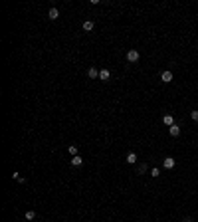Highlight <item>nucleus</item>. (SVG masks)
I'll list each match as a JSON object with an SVG mask.
<instances>
[{"mask_svg":"<svg viewBox=\"0 0 198 222\" xmlns=\"http://www.w3.org/2000/svg\"><path fill=\"white\" fill-rule=\"evenodd\" d=\"M161 79H163L165 83H170V81H172V71H168V69L163 71V74H161Z\"/></svg>","mask_w":198,"mask_h":222,"instance_id":"3","label":"nucleus"},{"mask_svg":"<svg viewBox=\"0 0 198 222\" xmlns=\"http://www.w3.org/2000/svg\"><path fill=\"white\" fill-rule=\"evenodd\" d=\"M81 163H83V159H81V157H79V155H75V157H73V159H71V165H73V166H79V165H81Z\"/></svg>","mask_w":198,"mask_h":222,"instance_id":"11","label":"nucleus"},{"mask_svg":"<svg viewBox=\"0 0 198 222\" xmlns=\"http://www.w3.org/2000/svg\"><path fill=\"white\" fill-rule=\"evenodd\" d=\"M67 151H69V155H71V157L77 155V147H75V145H69V149H67Z\"/></svg>","mask_w":198,"mask_h":222,"instance_id":"13","label":"nucleus"},{"mask_svg":"<svg viewBox=\"0 0 198 222\" xmlns=\"http://www.w3.org/2000/svg\"><path fill=\"white\" fill-rule=\"evenodd\" d=\"M190 117H192V119H194V121H198V111L194 109V111H192V113H190Z\"/></svg>","mask_w":198,"mask_h":222,"instance_id":"16","label":"nucleus"},{"mask_svg":"<svg viewBox=\"0 0 198 222\" xmlns=\"http://www.w3.org/2000/svg\"><path fill=\"white\" fill-rule=\"evenodd\" d=\"M93 28H95V24H93V20H85V22H83V30H85V32H91Z\"/></svg>","mask_w":198,"mask_h":222,"instance_id":"8","label":"nucleus"},{"mask_svg":"<svg viewBox=\"0 0 198 222\" xmlns=\"http://www.w3.org/2000/svg\"><path fill=\"white\" fill-rule=\"evenodd\" d=\"M163 121H165V125H168V127H170V125H174V117H172V115H165V117H163Z\"/></svg>","mask_w":198,"mask_h":222,"instance_id":"9","label":"nucleus"},{"mask_svg":"<svg viewBox=\"0 0 198 222\" xmlns=\"http://www.w3.org/2000/svg\"><path fill=\"white\" fill-rule=\"evenodd\" d=\"M87 76H89V78H91V79L99 78V69H97V67H93V66H91V67H89V69H87Z\"/></svg>","mask_w":198,"mask_h":222,"instance_id":"7","label":"nucleus"},{"mask_svg":"<svg viewBox=\"0 0 198 222\" xmlns=\"http://www.w3.org/2000/svg\"><path fill=\"white\" fill-rule=\"evenodd\" d=\"M48 18H50V20H57V18H60V10H57V8H50Z\"/></svg>","mask_w":198,"mask_h":222,"instance_id":"5","label":"nucleus"},{"mask_svg":"<svg viewBox=\"0 0 198 222\" xmlns=\"http://www.w3.org/2000/svg\"><path fill=\"white\" fill-rule=\"evenodd\" d=\"M24 216H26V220H34V218H36V212H34V210H26Z\"/></svg>","mask_w":198,"mask_h":222,"instance_id":"12","label":"nucleus"},{"mask_svg":"<svg viewBox=\"0 0 198 222\" xmlns=\"http://www.w3.org/2000/svg\"><path fill=\"white\" fill-rule=\"evenodd\" d=\"M125 161H127L129 165H135V163H137V155H135V153H129V155H127V159H125Z\"/></svg>","mask_w":198,"mask_h":222,"instance_id":"10","label":"nucleus"},{"mask_svg":"<svg viewBox=\"0 0 198 222\" xmlns=\"http://www.w3.org/2000/svg\"><path fill=\"white\" fill-rule=\"evenodd\" d=\"M127 60H129L131 64L139 62V52H137V50H131V52H127Z\"/></svg>","mask_w":198,"mask_h":222,"instance_id":"1","label":"nucleus"},{"mask_svg":"<svg viewBox=\"0 0 198 222\" xmlns=\"http://www.w3.org/2000/svg\"><path fill=\"white\" fill-rule=\"evenodd\" d=\"M186 222H192V220H186Z\"/></svg>","mask_w":198,"mask_h":222,"instance_id":"17","label":"nucleus"},{"mask_svg":"<svg viewBox=\"0 0 198 222\" xmlns=\"http://www.w3.org/2000/svg\"><path fill=\"white\" fill-rule=\"evenodd\" d=\"M159 175H161V171H159V169L154 166L153 171H151V177H154V178H156V177H159Z\"/></svg>","mask_w":198,"mask_h":222,"instance_id":"15","label":"nucleus"},{"mask_svg":"<svg viewBox=\"0 0 198 222\" xmlns=\"http://www.w3.org/2000/svg\"><path fill=\"white\" fill-rule=\"evenodd\" d=\"M168 131H170V137H178V135H180V127H178V125H170V127H168Z\"/></svg>","mask_w":198,"mask_h":222,"instance_id":"6","label":"nucleus"},{"mask_svg":"<svg viewBox=\"0 0 198 222\" xmlns=\"http://www.w3.org/2000/svg\"><path fill=\"white\" fill-rule=\"evenodd\" d=\"M109 78H111L109 69H99V79H101V81H107Z\"/></svg>","mask_w":198,"mask_h":222,"instance_id":"4","label":"nucleus"},{"mask_svg":"<svg viewBox=\"0 0 198 222\" xmlns=\"http://www.w3.org/2000/svg\"><path fill=\"white\" fill-rule=\"evenodd\" d=\"M145 173H147V165L141 163V165H139V175H145Z\"/></svg>","mask_w":198,"mask_h":222,"instance_id":"14","label":"nucleus"},{"mask_svg":"<svg viewBox=\"0 0 198 222\" xmlns=\"http://www.w3.org/2000/svg\"><path fill=\"white\" fill-rule=\"evenodd\" d=\"M174 165H176V161L172 159V157H166L165 161H163V166H165V169H168V171H170V169H174Z\"/></svg>","mask_w":198,"mask_h":222,"instance_id":"2","label":"nucleus"}]
</instances>
